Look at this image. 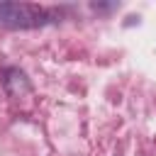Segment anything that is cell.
<instances>
[{
	"label": "cell",
	"mask_w": 156,
	"mask_h": 156,
	"mask_svg": "<svg viewBox=\"0 0 156 156\" xmlns=\"http://www.w3.org/2000/svg\"><path fill=\"white\" fill-rule=\"evenodd\" d=\"M51 20L46 7L32 2H0V27L5 29H34Z\"/></svg>",
	"instance_id": "cell-1"
}]
</instances>
